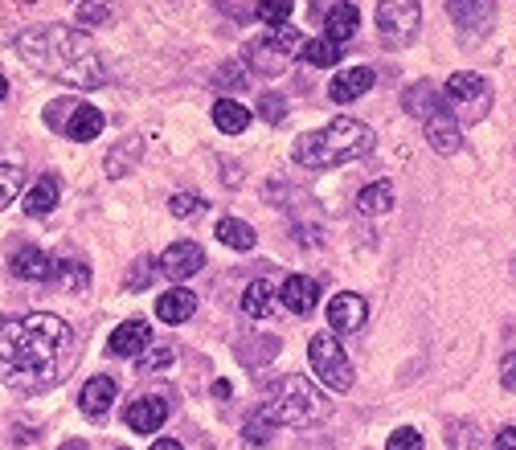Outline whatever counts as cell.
Listing matches in <instances>:
<instances>
[{"mask_svg":"<svg viewBox=\"0 0 516 450\" xmlns=\"http://www.w3.org/2000/svg\"><path fill=\"white\" fill-rule=\"evenodd\" d=\"M74 369V328L54 311L0 315V385L13 393H50Z\"/></svg>","mask_w":516,"mask_h":450,"instance_id":"6da1fadb","label":"cell"},{"mask_svg":"<svg viewBox=\"0 0 516 450\" xmlns=\"http://www.w3.org/2000/svg\"><path fill=\"white\" fill-rule=\"evenodd\" d=\"M17 58L41 74V78H54L70 90H99L107 82L103 58L95 50V41L86 37L82 29L70 25H37L25 29L17 41Z\"/></svg>","mask_w":516,"mask_h":450,"instance_id":"7a4b0ae2","label":"cell"},{"mask_svg":"<svg viewBox=\"0 0 516 450\" xmlns=\"http://www.w3.org/2000/svg\"><path fill=\"white\" fill-rule=\"evenodd\" d=\"M373 144H377V135L369 123H361L353 115H340L320 131L299 135L291 156H295V164H304L312 172H328V168H340L349 160H365L373 152Z\"/></svg>","mask_w":516,"mask_h":450,"instance_id":"3957f363","label":"cell"},{"mask_svg":"<svg viewBox=\"0 0 516 450\" xmlns=\"http://www.w3.org/2000/svg\"><path fill=\"white\" fill-rule=\"evenodd\" d=\"M332 414V401L320 385H312L308 377H283L275 385V393L263 401V410H258V418L271 422V426H299L308 430L316 422H324Z\"/></svg>","mask_w":516,"mask_h":450,"instance_id":"277c9868","label":"cell"},{"mask_svg":"<svg viewBox=\"0 0 516 450\" xmlns=\"http://www.w3.org/2000/svg\"><path fill=\"white\" fill-rule=\"evenodd\" d=\"M443 103L451 111V119L463 127V123H484L488 111H492V86L480 78V74H471V70H459L447 78L443 86Z\"/></svg>","mask_w":516,"mask_h":450,"instance_id":"5b68a950","label":"cell"},{"mask_svg":"<svg viewBox=\"0 0 516 450\" xmlns=\"http://www.w3.org/2000/svg\"><path fill=\"white\" fill-rule=\"evenodd\" d=\"M295 50L304 54V33H299L295 25H283V29H267L263 37L246 41V62L258 70V74H283L295 58Z\"/></svg>","mask_w":516,"mask_h":450,"instance_id":"8992f818","label":"cell"},{"mask_svg":"<svg viewBox=\"0 0 516 450\" xmlns=\"http://www.w3.org/2000/svg\"><path fill=\"white\" fill-rule=\"evenodd\" d=\"M46 123L54 127V131H62L66 140H74V144H91V140H99V131L107 127V119H103V111L99 107H91V103H82V99H54L50 107H46Z\"/></svg>","mask_w":516,"mask_h":450,"instance_id":"52a82bcc","label":"cell"},{"mask_svg":"<svg viewBox=\"0 0 516 450\" xmlns=\"http://www.w3.org/2000/svg\"><path fill=\"white\" fill-rule=\"evenodd\" d=\"M308 356H312V373L316 381L324 385V393H349L353 389V365H349V356H344L340 340L332 332H316L312 344H308Z\"/></svg>","mask_w":516,"mask_h":450,"instance_id":"ba28073f","label":"cell"},{"mask_svg":"<svg viewBox=\"0 0 516 450\" xmlns=\"http://www.w3.org/2000/svg\"><path fill=\"white\" fill-rule=\"evenodd\" d=\"M418 17H422V9L414 5V0H381L377 5V29L394 45H406L418 33Z\"/></svg>","mask_w":516,"mask_h":450,"instance_id":"9c48e42d","label":"cell"},{"mask_svg":"<svg viewBox=\"0 0 516 450\" xmlns=\"http://www.w3.org/2000/svg\"><path fill=\"white\" fill-rule=\"evenodd\" d=\"M201 266H205V250L197 242H172L156 262V270H164V279H172V283H185Z\"/></svg>","mask_w":516,"mask_h":450,"instance_id":"30bf717a","label":"cell"},{"mask_svg":"<svg viewBox=\"0 0 516 450\" xmlns=\"http://www.w3.org/2000/svg\"><path fill=\"white\" fill-rule=\"evenodd\" d=\"M123 422L132 426L136 434H156L168 422V401L164 397H136V401H127Z\"/></svg>","mask_w":516,"mask_h":450,"instance_id":"8fae6325","label":"cell"},{"mask_svg":"<svg viewBox=\"0 0 516 450\" xmlns=\"http://www.w3.org/2000/svg\"><path fill=\"white\" fill-rule=\"evenodd\" d=\"M377 82V74L369 66H353V70H340L332 82H328V99L332 103H357L361 95H369Z\"/></svg>","mask_w":516,"mask_h":450,"instance_id":"7c38bea8","label":"cell"},{"mask_svg":"<svg viewBox=\"0 0 516 450\" xmlns=\"http://www.w3.org/2000/svg\"><path fill=\"white\" fill-rule=\"evenodd\" d=\"M365 315H369L365 299L353 295V291H344V295H336V299L328 303V328H332V332H361Z\"/></svg>","mask_w":516,"mask_h":450,"instance_id":"4fadbf2b","label":"cell"},{"mask_svg":"<svg viewBox=\"0 0 516 450\" xmlns=\"http://www.w3.org/2000/svg\"><path fill=\"white\" fill-rule=\"evenodd\" d=\"M279 299L291 315H308L320 303V283L312 275H287L283 287H279Z\"/></svg>","mask_w":516,"mask_h":450,"instance_id":"5bb4252c","label":"cell"},{"mask_svg":"<svg viewBox=\"0 0 516 450\" xmlns=\"http://www.w3.org/2000/svg\"><path fill=\"white\" fill-rule=\"evenodd\" d=\"M148 344H152L148 320H127V324H119V328L111 332L107 352H111V356H140V352H148Z\"/></svg>","mask_w":516,"mask_h":450,"instance_id":"9a60e30c","label":"cell"},{"mask_svg":"<svg viewBox=\"0 0 516 450\" xmlns=\"http://www.w3.org/2000/svg\"><path fill=\"white\" fill-rule=\"evenodd\" d=\"M9 266H13V275L25 279V283H50L58 275V262L46 250H17L9 258Z\"/></svg>","mask_w":516,"mask_h":450,"instance_id":"2e32d148","label":"cell"},{"mask_svg":"<svg viewBox=\"0 0 516 450\" xmlns=\"http://www.w3.org/2000/svg\"><path fill=\"white\" fill-rule=\"evenodd\" d=\"M406 111H410L414 119H422V123L451 115V111H447V103H443V90H435L430 82H414V86L406 90Z\"/></svg>","mask_w":516,"mask_h":450,"instance_id":"e0dca14e","label":"cell"},{"mask_svg":"<svg viewBox=\"0 0 516 450\" xmlns=\"http://www.w3.org/2000/svg\"><path fill=\"white\" fill-rule=\"evenodd\" d=\"M115 393H119V385L111 381V377H91L82 385V393H78V410L86 414V418H103L111 405H115Z\"/></svg>","mask_w":516,"mask_h":450,"instance_id":"ac0fdd59","label":"cell"},{"mask_svg":"<svg viewBox=\"0 0 516 450\" xmlns=\"http://www.w3.org/2000/svg\"><path fill=\"white\" fill-rule=\"evenodd\" d=\"M422 127H426L430 148H435L439 156H459V152H463V127H459L451 115L430 119V123H422Z\"/></svg>","mask_w":516,"mask_h":450,"instance_id":"d6986e66","label":"cell"},{"mask_svg":"<svg viewBox=\"0 0 516 450\" xmlns=\"http://www.w3.org/2000/svg\"><path fill=\"white\" fill-rule=\"evenodd\" d=\"M357 29H361V9H357V5H349V0H340V5H328L324 37H328L332 45H344Z\"/></svg>","mask_w":516,"mask_h":450,"instance_id":"ffe728a7","label":"cell"},{"mask_svg":"<svg viewBox=\"0 0 516 450\" xmlns=\"http://www.w3.org/2000/svg\"><path fill=\"white\" fill-rule=\"evenodd\" d=\"M193 311H197V295L189 287H172V291H164L156 299V315L164 324H185Z\"/></svg>","mask_w":516,"mask_h":450,"instance_id":"44dd1931","label":"cell"},{"mask_svg":"<svg viewBox=\"0 0 516 450\" xmlns=\"http://www.w3.org/2000/svg\"><path fill=\"white\" fill-rule=\"evenodd\" d=\"M58 197H62L58 176H41L37 185L25 193V213H29V217H46V213L58 205Z\"/></svg>","mask_w":516,"mask_h":450,"instance_id":"7402d4cb","label":"cell"},{"mask_svg":"<svg viewBox=\"0 0 516 450\" xmlns=\"http://www.w3.org/2000/svg\"><path fill=\"white\" fill-rule=\"evenodd\" d=\"M447 13L459 21V29L467 33V37H480V33H488V25H492V5H447Z\"/></svg>","mask_w":516,"mask_h":450,"instance_id":"603a6c76","label":"cell"},{"mask_svg":"<svg viewBox=\"0 0 516 450\" xmlns=\"http://www.w3.org/2000/svg\"><path fill=\"white\" fill-rule=\"evenodd\" d=\"M271 307H275V287H271V279H254V283L246 287V295H242V311L250 315V320H267Z\"/></svg>","mask_w":516,"mask_h":450,"instance_id":"cb8c5ba5","label":"cell"},{"mask_svg":"<svg viewBox=\"0 0 516 450\" xmlns=\"http://www.w3.org/2000/svg\"><path fill=\"white\" fill-rule=\"evenodd\" d=\"M357 209H361L365 217H381V213H390V209H394V185H390V180H373L369 189H361Z\"/></svg>","mask_w":516,"mask_h":450,"instance_id":"d4e9b609","label":"cell"},{"mask_svg":"<svg viewBox=\"0 0 516 450\" xmlns=\"http://www.w3.org/2000/svg\"><path fill=\"white\" fill-rule=\"evenodd\" d=\"M213 123H218V131H226V135H242L246 123H250V111L238 99H218L213 103Z\"/></svg>","mask_w":516,"mask_h":450,"instance_id":"484cf974","label":"cell"},{"mask_svg":"<svg viewBox=\"0 0 516 450\" xmlns=\"http://www.w3.org/2000/svg\"><path fill=\"white\" fill-rule=\"evenodd\" d=\"M218 242L230 246V250H254L258 234L250 230L246 221H238V217H222V221H218Z\"/></svg>","mask_w":516,"mask_h":450,"instance_id":"4316f807","label":"cell"},{"mask_svg":"<svg viewBox=\"0 0 516 450\" xmlns=\"http://www.w3.org/2000/svg\"><path fill=\"white\" fill-rule=\"evenodd\" d=\"M140 140H123V144H115L111 148V156H107V176H127L136 168V160H140Z\"/></svg>","mask_w":516,"mask_h":450,"instance_id":"83f0119b","label":"cell"},{"mask_svg":"<svg viewBox=\"0 0 516 450\" xmlns=\"http://www.w3.org/2000/svg\"><path fill=\"white\" fill-rule=\"evenodd\" d=\"M21 189H25V168L21 164H0V209H9Z\"/></svg>","mask_w":516,"mask_h":450,"instance_id":"f1b7e54d","label":"cell"},{"mask_svg":"<svg viewBox=\"0 0 516 450\" xmlns=\"http://www.w3.org/2000/svg\"><path fill=\"white\" fill-rule=\"evenodd\" d=\"M304 58H308L312 66H320V70H328V66H336V62H340V45H332L328 37H316V41H304Z\"/></svg>","mask_w":516,"mask_h":450,"instance_id":"f546056e","label":"cell"},{"mask_svg":"<svg viewBox=\"0 0 516 450\" xmlns=\"http://www.w3.org/2000/svg\"><path fill=\"white\" fill-rule=\"evenodd\" d=\"M242 348H254V352L242 356V365H246V369H258V365H267V360H275L279 340H275V336H263V340H246Z\"/></svg>","mask_w":516,"mask_h":450,"instance_id":"4dcf8cb0","label":"cell"},{"mask_svg":"<svg viewBox=\"0 0 516 450\" xmlns=\"http://www.w3.org/2000/svg\"><path fill=\"white\" fill-rule=\"evenodd\" d=\"M58 283H66L70 291H86V283H91V270H86L82 262H58V275H54Z\"/></svg>","mask_w":516,"mask_h":450,"instance_id":"1f68e13d","label":"cell"},{"mask_svg":"<svg viewBox=\"0 0 516 450\" xmlns=\"http://www.w3.org/2000/svg\"><path fill=\"white\" fill-rule=\"evenodd\" d=\"M172 360H177V352H172V348H148V352L136 356V369L140 373H160V369L172 365Z\"/></svg>","mask_w":516,"mask_h":450,"instance_id":"d6a6232c","label":"cell"},{"mask_svg":"<svg viewBox=\"0 0 516 450\" xmlns=\"http://www.w3.org/2000/svg\"><path fill=\"white\" fill-rule=\"evenodd\" d=\"M152 275H156V258H136V266L127 270V291H144V287H152Z\"/></svg>","mask_w":516,"mask_h":450,"instance_id":"836d02e7","label":"cell"},{"mask_svg":"<svg viewBox=\"0 0 516 450\" xmlns=\"http://www.w3.org/2000/svg\"><path fill=\"white\" fill-rule=\"evenodd\" d=\"M209 209V201L205 197H197V193H177L168 201V213L172 217H193V213H205Z\"/></svg>","mask_w":516,"mask_h":450,"instance_id":"e575fe53","label":"cell"},{"mask_svg":"<svg viewBox=\"0 0 516 450\" xmlns=\"http://www.w3.org/2000/svg\"><path fill=\"white\" fill-rule=\"evenodd\" d=\"M254 17L263 25H271V29H283V25H291L295 9L291 5H254Z\"/></svg>","mask_w":516,"mask_h":450,"instance_id":"d590c367","label":"cell"},{"mask_svg":"<svg viewBox=\"0 0 516 450\" xmlns=\"http://www.w3.org/2000/svg\"><path fill=\"white\" fill-rule=\"evenodd\" d=\"M258 115H263V123H283V115H287V99H283V95H275V90H267V95L258 99Z\"/></svg>","mask_w":516,"mask_h":450,"instance_id":"8d00e7d4","label":"cell"},{"mask_svg":"<svg viewBox=\"0 0 516 450\" xmlns=\"http://www.w3.org/2000/svg\"><path fill=\"white\" fill-rule=\"evenodd\" d=\"M385 450H426V446H422V434H418V430L402 426V430H394V434H390Z\"/></svg>","mask_w":516,"mask_h":450,"instance_id":"74e56055","label":"cell"},{"mask_svg":"<svg viewBox=\"0 0 516 450\" xmlns=\"http://www.w3.org/2000/svg\"><path fill=\"white\" fill-rule=\"evenodd\" d=\"M213 82H218V86H234V90H242V86H246V70H242V62H226L218 74H213Z\"/></svg>","mask_w":516,"mask_h":450,"instance_id":"f35d334b","label":"cell"},{"mask_svg":"<svg viewBox=\"0 0 516 450\" xmlns=\"http://www.w3.org/2000/svg\"><path fill=\"white\" fill-rule=\"evenodd\" d=\"M271 430H275L271 422H263V418L254 414V418L246 422V442H254V446H258V442H267V438H271Z\"/></svg>","mask_w":516,"mask_h":450,"instance_id":"ab89813d","label":"cell"},{"mask_svg":"<svg viewBox=\"0 0 516 450\" xmlns=\"http://www.w3.org/2000/svg\"><path fill=\"white\" fill-rule=\"evenodd\" d=\"M107 17H111L107 5H78V21H86V25H103Z\"/></svg>","mask_w":516,"mask_h":450,"instance_id":"60d3db41","label":"cell"},{"mask_svg":"<svg viewBox=\"0 0 516 450\" xmlns=\"http://www.w3.org/2000/svg\"><path fill=\"white\" fill-rule=\"evenodd\" d=\"M500 385L516 389V352H504V360H500Z\"/></svg>","mask_w":516,"mask_h":450,"instance_id":"b9f144b4","label":"cell"},{"mask_svg":"<svg viewBox=\"0 0 516 450\" xmlns=\"http://www.w3.org/2000/svg\"><path fill=\"white\" fill-rule=\"evenodd\" d=\"M496 450H516V426H508V430L496 434Z\"/></svg>","mask_w":516,"mask_h":450,"instance_id":"7bdbcfd3","label":"cell"},{"mask_svg":"<svg viewBox=\"0 0 516 450\" xmlns=\"http://www.w3.org/2000/svg\"><path fill=\"white\" fill-rule=\"evenodd\" d=\"M234 389H230V381H213V397H218V401H226Z\"/></svg>","mask_w":516,"mask_h":450,"instance_id":"ee69618b","label":"cell"},{"mask_svg":"<svg viewBox=\"0 0 516 450\" xmlns=\"http://www.w3.org/2000/svg\"><path fill=\"white\" fill-rule=\"evenodd\" d=\"M152 450H185L177 438H160V442H152Z\"/></svg>","mask_w":516,"mask_h":450,"instance_id":"f6af8a7d","label":"cell"},{"mask_svg":"<svg viewBox=\"0 0 516 450\" xmlns=\"http://www.w3.org/2000/svg\"><path fill=\"white\" fill-rule=\"evenodd\" d=\"M5 95H9V78H5V74H0V99H5Z\"/></svg>","mask_w":516,"mask_h":450,"instance_id":"bcb514c9","label":"cell"},{"mask_svg":"<svg viewBox=\"0 0 516 450\" xmlns=\"http://www.w3.org/2000/svg\"><path fill=\"white\" fill-rule=\"evenodd\" d=\"M62 450H86V446H82V442H66Z\"/></svg>","mask_w":516,"mask_h":450,"instance_id":"7dc6e473","label":"cell"}]
</instances>
